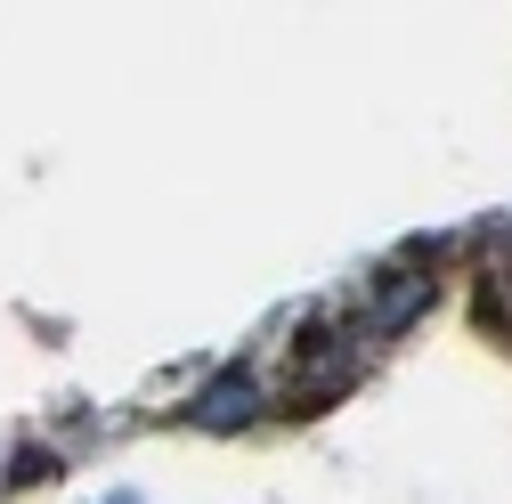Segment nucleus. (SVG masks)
<instances>
[{"mask_svg": "<svg viewBox=\"0 0 512 504\" xmlns=\"http://www.w3.org/2000/svg\"><path fill=\"white\" fill-rule=\"evenodd\" d=\"M472 326L512 342V269H504V261H480V269H472Z\"/></svg>", "mask_w": 512, "mask_h": 504, "instance_id": "f257e3e1", "label": "nucleus"}]
</instances>
